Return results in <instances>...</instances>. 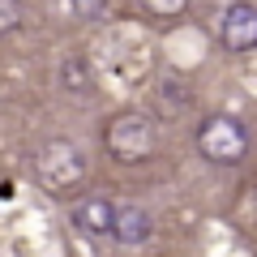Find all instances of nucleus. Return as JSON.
Returning <instances> with one entry per match:
<instances>
[{
  "label": "nucleus",
  "mask_w": 257,
  "mask_h": 257,
  "mask_svg": "<svg viewBox=\"0 0 257 257\" xmlns=\"http://www.w3.org/2000/svg\"><path fill=\"white\" fill-rule=\"evenodd\" d=\"M82 180H86V155L73 142L56 138L35 155V184L47 197H69L73 189H82Z\"/></svg>",
  "instance_id": "obj_1"
},
{
  "label": "nucleus",
  "mask_w": 257,
  "mask_h": 257,
  "mask_svg": "<svg viewBox=\"0 0 257 257\" xmlns=\"http://www.w3.org/2000/svg\"><path fill=\"white\" fill-rule=\"evenodd\" d=\"M197 150H202V159L214 163V167H236V163L248 159V128L240 124L236 116L214 111V116H206L202 124H197Z\"/></svg>",
  "instance_id": "obj_2"
},
{
  "label": "nucleus",
  "mask_w": 257,
  "mask_h": 257,
  "mask_svg": "<svg viewBox=\"0 0 257 257\" xmlns=\"http://www.w3.org/2000/svg\"><path fill=\"white\" fill-rule=\"evenodd\" d=\"M103 142H107V155L116 159V163H146V159L155 155V146H159V133H155V124H150V116L120 111V116H111Z\"/></svg>",
  "instance_id": "obj_3"
},
{
  "label": "nucleus",
  "mask_w": 257,
  "mask_h": 257,
  "mask_svg": "<svg viewBox=\"0 0 257 257\" xmlns=\"http://www.w3.org/2000/svg\"><path fill=\"white\" fill-rule=\"evenodd\" d=\"M219 35H223V47L231 52H253L257 47V9L236 0L223 9V22H219Z\"/></svg>",
  "instance_id": "obj_4"
},
{
  "label": "nucleus",
  "mask_w": 257,
  "mask_h": 257,
  "mask_svg": "<svg viewBox=\"0 0 257 257\" xmlns=\"http://www.w3.org/2000/svg\"><path fill=\"white\" fill-rule=\"evenodd\" d=\"M116 210L120 206H111L107 197H86V202H77L73 210H69V219H73V227L86 231V236H111V231H116Z\"/></svg>",
  "instance_id": "obj_5"
},
{
  "label": "nucleus",
  "mask_w": 257,
  "mask_h": 257,
  "mask_svg": "<svg viewBox=\"0 0 257 257\" xmlns=\"http://www.w3.org/2000/svg\"><path fill=\"white\" fill-rule=\"evenodd\" d=\"M111 236L120 240V244H142V240H150V210L138 202H128L116 210V231Z\"/></svg>",
  "instance_id": "obj_6"
},
{
  "label": "nucleus",
  "mask_w": 257,
  "mask_h": 257,
  "mask_svg": "<svg viewBox=\"0 0 257 257\" xmlns=\"http://www.w3.org/2000/svg\"><path fill=\"white\" fill-rule=\"evenodd\" d=\"M60 77H64V90H77V94H90L94 86H90V73H86V64L77 60H64V69H60Z\"/></svg>",
  "instance_id": "obj_7"
},
{
  "label": "nucleus",
  "mask_w": 257,
  "mask_h": 257,
  "mask_svg": "<svg viewBox=\"0 0 257 257\" xmlns=\"http://www.w3.org/2000/svg\"><path fill=\"white\" fill-rule=\"evenodd\" d=\"M107 9H111V0H69V13H73V18H82V22L107 18Z\"/></svg>",
  "instance_id": "obj_8"
},
{
  "label": "nucleus",
  "mask_w": 257,
  "mask_h": 257,
  "mask_svg": "<svg viewBox=\"0 0 257 257\" xmlns=\"http://www.w3.org/2000/svg\"><path fill=\"white\" fill-rule=\"evenodd\" d=\"M146 13H155V18H176V13H184L193 5V0H138Z\"/></svg>",
  "instance_id": "obj_9"
},
{
  "label": "nucleus",
  "mask_w": 257,
  "mask_h": 257,
  "mask_svg": "<svg viewBox=\"0 0 257 257\" xmlns=\"http://www.w3.org/2000/svg\"><path fill=\"white\" fill-rule=\"evenodd\" d=\"M22 26V0H0V35H13Z\"/></svg>",
  "instance_id": "obj_10"
}]
</instances>
